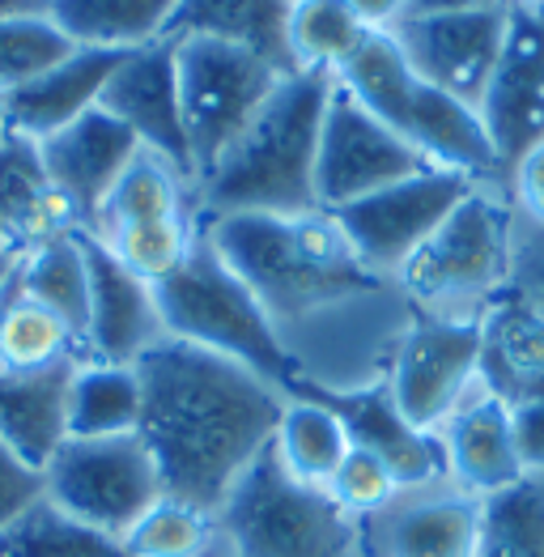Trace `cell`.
<instances>
[{
  "instance_id": "obj_1",
  "label": "cell",
  "mask_w": 544,
  "mask_h": 557,
  "mask_svg": "<svg viewBox=\"0 0 544 557\" xmlns=\"http://www.w3.org/2000/svg\"><path fill=\"white\" fill-rule=\"evenodd\" d=\"M205 231L264 302L298 374L294 392H362L387 383L417 311L400 281L374 273L354 251L327 209L302 218H213Z\"/></svg>"
},
{
  "instance_id": "obj_2",
  "label": "cell",
  "mask_w": 544,
  "mask_h": 557,
  "mask_svg": "<svg viewBox=\"0 0 544 557\" xmlns=\"http://www.w3.org/2000/svg\"><path fill=\"white\" fill-rule=\"evenodd\" d=\"M140 438L166 498L218 515L238 476L272 447L289 392L187 341H158L136 362Z\"/></svg>"
},
{
  "instance_id": "obj_3",
  "label": "cell",
  "mask_w": 544,
  "mask_h": 557,
  "mask_svg": "<svg viewBox=\"0 0 544 557\" xmlns=\"http://www.w3.org/2000/svg\"><path fill=\"white\" fill-rule=\"evenodd\" d=\"M336 90L327 73H289L251 128L226 149V158L196 184L200 222L264 213L302 218L316 213V158L323 115Z\"/></svg>"
},
{
  "instance_id": "obj_4",
  "label": "cell",
  "mask_w": 544,
  "mask_h": 557,
  "mask_svg": "<svg viewBox=\"0 0 544 557\" xmlns=\"http://www.w3.org/2000/svg\"><path fill=\"white\" fill-rule=\"evenodd\" d=\"M336 86L354 94L374 120L396 128L430 166L459 171L481 187L506 191V171L485 133L481 111L455 94L421 82L392 30H374L358 47V55L336 73Z\"/></svg>"
},
{
  "instance_id": "obj_5",
  "label": "cell",
  "mask_w": 544,
  "mask_h": 557,
  "mask_svg": "<svg viewBox=\"0 0 544 557\" xmlns=\"http://www.w3.org/2000/svg\"><path fill=\"white\" fill-rule=\"evenodd\" d=\"M396 281L417 315L481 324L510 294V196L498 187L468 191Z\"/></svg>"
},
{
  "instance_id": "obj_6",
  "label": "cell",
  "mask_w": 544,
  "mask_h": 557,
  "mask_svg": "<svg viewBox=\"0 0 544 557\" xmlns=\"http://www.w3.org/2000/svg\"><path fill=\"white\" fill-rule=\"evenodd\" d=\"M153 298H158L166 336L213 349L222 358H234L256 374H264L276 387L294 392L298 374H294V362L285 358L276 332H272L264 302L230 269L226 256L213 247L205 222H200L191 256L171 277L153 285Z\"/></svg>"
},
{
  "instance_id": "obj_7",
  "label": "cell",
  "mask_w": 544,
  "mask_h": 557,
  "mask_svg": "<svg viewBox=\"0 0 544 557\" xmlns=\"http://www.w3.org/2000/svg\"><path fill=\"white\" fill-rule=\"evenodd\" d=\"M218 557H358V523L264 451L218 507Z\"/></svg>"
},
{
  "instance_id": "obj_8",
  "label": "cell",
  "mask_w": 544,
  "mask_h": 557,
  "mask_svg": "<svg viewBox=\"0 0 544 557\" xmlns=\"http://www.w3.org/2000/svg\"><path fill=\"white\" fill-rule=\"evenodd\" d=\"M180 60L183 128L191 145L196 184L226 158V149L251 128V120L269 107L276 86L289 77L251 47L187 35L175 39Z\"/></svg>"
},
{
  "instance_id": "obj_9",
  "label": "cell",
  "mask_w": 544,
  "mask_h": 557,
  "mask_svg": "<svg viewBox=\"0 0 544 557\" xmlns=\"http://www.w3.org/2000/svg\"><path fill=\"white\" fill-rule=\"evenodd\" d=\"M47 498L94 532L124 541L140 515L166 498L158 465L140 434L64 438L44 468Z\"/></svg>"
},
{
  "instance_id": "obj_10",
  "label": "cell",
  "mask_w": 544,
  "mask_h": 557,
  "mask_svg": "<svg viewBox=\"0 0 544 557\" xmlns=\"http://www.w3.org/2000/svg\"><path fill=\"white\" fill-rule=\"evenodd\" d=\"M477 187H481L477 180H468L459 171L430 166L421 175H408L400 184L379 187L362 200L336 209L332 218L341 222V231L349 234L354 251L374 273L396 277L412 260V251L438 231L455 213V205Z\"/></svg>"
},
{
  "instance_id": "obj_11",
  "label": "cell",
  "mask_w": 544,
  "mask_h": 557,
  "mask_svg": "<svg viewBox=\"0 0 544 557\" xmlns=\"http://www.w3.org/2000/svg\"><path fill=\"white\" fill-rule=\"evenodd\" d=\"M421 171H430V162L396 128L374 120L354 94H345L341 86L332 90L316 158L319 209L336 213L370 191L400 184Z\"/></svg>"
},
{
  "instance_id": "obj_12",
  "label": "cell",
  "mask_w": 544,
  "mask_h": 557,
  "mask_svg": "<svg viewBox=\"0 0 544 557\" xmlns=\"http://www.w3.org/2000/svg\"><path fill=\"white\" fill-rule=\"evenodd\" d=\"M477 383H481V324L417 315L387 371V387L400 413L434 434Z\"/></svg>"
},
{
  "instance_id": "obj_13",
  "label": "cell",
  "mask_w": 544,
  "mask_h": 557,
  "mask_svg": "<svg viewBox=\"0 0 544 557\" xmlns=\"http://www.w3.org/2000/svg\"><path fill=\"white\" fill-rule=\"evenodd\" d=\"M358 523V557H472L481 498L452 476L400 485L387 507Z\"/></svg>"
},
{
  "instance_id": "obj_14",
  "label": "cell",
  "mask_w": 544,
  "mask_h": 557,
  "mask_svg": "<svg viewBox=\"0 0 544 557\" xmlns=\"http://www.w3.org/2000/svg\"><path fill=\"white\" fill-rule=\"evenodd\" d=\"M506 13L510 4L477 9V13H421V17L392 22L387 30L396 35L405 60L421 82L455 94L481 111V98L506 39Z\"/></svg>"
},
{
  "instance_id": "obj_15",
  "label": "cell",
  "mask_w": 544,
  "mask_h": 557,
  "mask_svg": "<svg viewBox=\"0 0 544 557\" xmlns=\"http://www.w3.org/2000/svg\"><path fill=\"white\" fill-rule=\"evenodd\" d=\"M481 120L510 180V166L544 140V9L536 4L510 0L502 55L481 98Z\"/></svg>"
},
{
  "instance_id": "obj_16",
  "label": "cell",
  "mask_w": 544,
  "mask_h": 557,
  "mask_svg": "<svg viewBox=\"0 0 544 557\" xmlns=\"http://www.w3.org/2000/svg\"><path fill=\"white\" fill-rule=\"evenodd\" d=\"M98 107L111 111L120 124H128L145 149L162 153L171 166H180L183 175L196 184L191 145H187V128H183L175 39H158V44L128 51L120 60V69L111 73Z\"/></svg>"
},
{
  "instance_id": "obj_17",
  "label": "cell",
  "mask_w": 544,
  "mask_h": 557,
  "mask_svg": "<svg viewBox=\"0 0 544 557\" xmlns=\"http://www.w3.org/2000/svg\"><path fill=\"white\" fill-rule=\"evenodd\" d=\"M86 264H90V327H86V362L136 367L158 341H166V324L153 298V285L128 273L90 231H77Z\"/></svg>"
},
{
  "instance_id": "obj_18",
  "label": "cell",
  "mask_w": 544,
  "mask_h": 557,
  "mask_svg": "<svg viewBox=\"0 0 544 557\" xmlns=\"http://www.w3.org/2000/svg\"><path fill=\"white\" fill-rule=\"evenodd\" d=\"M140 149L145 145L136 140L133 128L120 124L102 107H94L82 120H73L69 128L39 140L47 175H51L55 191L69 200V209H73L82 231L94 226L102 200L111 196V187L120 184V175L133 166V158Z\"/></svg>"
},
{
  "instance_id": "obj_19",
  "label": "cell",
  "mask_w": 544,
  "mask_h": 557,
  "mask_svg": "<svg viewBox=\"0 0 544 557\" xmlns=\"http://www.w3.org/2000/svg\"><path fill=\"white\" fill-rule=\"evenodd\" d=\"M434 434L443 443L447 476L477 498L502 494V490H510L515 481L528 476L519 443H515V418L481 383L455 405V413Z\"/></svg>"
},
{
  "instance_id": "obj_20",
  "label": "cell",
  "mask_w": 544,
  "mask_h": 557,
  "mask_svg": "<svg viewBox=\"0 0 544 557\" xmlns=\"http://www.w3.org/2000/svg\"><path fill=\"white\" fill-rule=\"evenodd\" d=\"M124 55H128V51L77 47L73 55H64L60 64H51L35 82L0 94L9 133L30 137V140H47L51 133L69 128L73 120H82L86 111L98 107V98H102L111 73L120 69Z\"/></svg>"
},
{
  "instance_id": "obj_21",
  "label": "cell",
  "mask_w": 544,
  "mask_h": 557,
  "mask_svg": "<svg viewBox=\"0 0 544 557\" xmlns=\"http://www.w3.org/2000/svg\"><path fill=\"white\" fill-rule=\"evenodd\" d=\"M311 396L327 400L341 413V421L349 425V438L366 451H374L383 465L396 472L400 485H425V481L447 476L438 434L412 425L400 413V405H396L387 383H374V387H362V392H311Z\"/></svg>"
},
{
  "instance_id": "obj_22",
  "label": "cell",
  "mask_w": 544,
  "mask_h": 557,
  "mask_svg": "<svg viewBox=\"0 0 544 557\" xmlns=\"http://www.w3.org/2000/svg\"><path fill=\"white\" fill-rule=\"evenodd\" d=\"M69 231L82 226L47 175L39 140L9 133L0 140V251L26 256L39 243Z\"/></svg>"
},
{
  "instance_id": "obj_23",
  "label": "cell",
  "mask_w": 544,
  "mask_h": 557,
  "mask_svg": "<svg viewBox=\"0 0 544 557\" xmlns=\"http://www.w3.org/2000/svg\"><path fill=\"white\" fill-rule=\"evenodd\" d=\"M77 358L47 371H0V438L35 468H47L69 438V387Z\"/></svg>"
},
{
  "instance_id": "obj_24",
  "label": "cell",
  "mask_w": 544,
  "mask_h": 557,
  "mask_svg": "<svg viewBox=\"0 0 544 557\" xmlns=\"http://www.w3.org/2000/svg\"><path fill=\"white\" fill-rule=\"evenodd\" d=\"M481 387L506 409L544 400V315L510 294L481 320Z\"/></svg>"
},
{
  "instance_id": "obj_25",
  "label": "cell",
  "mask_w": 544,
  "mask_h": 557,
  "mask_svg": "<svg viewBox=\"0 0 544 557\" xmlns=\"http://www.w3.org/2000/svg\"><path fill=\"white\" fill-rule=\"evenodd\" d=\"M285 22H289V0H180L166 39H187V35L226 39L260 51L281 73H298L285 44Z\"/></svg>"
},
{
  "instance_id": "obj_26",
  "label": "cell",
  "mask_w": 544,
  "mask_h": 557,
  "mask_svg": "<svg viewBox=\"0 0 544 557\" xmlns=\"http://www.w3.org/2000/svg\"><path fill=\"white\" fill-rule=\"evenodd\" d=\"M180 0H47V17L73 47L136 51L171 35Z\"/></svg>"
},
{
  "instance_id": "obj_27",
  "label": "cell",
  "mask_w": 544,
  "mask_h": 557,
  "mask_svg": "<svg viewBox=\"0 0 544 557\" xmlns=\"http://www.w3.org/2000/svg\"><path fill=\"white\" fill-rule=\"evenodd\" d=\"M166 218H200L196 209V184L171 166L162 153L140 149L133 166L120 175L111 196L102 200L90 234H111L120 226H140V222H166Z\"/></svg>"
},
{
  "instance_id": "obj_28",
  "label": "cell",
  "mask_w": 544,
  "mask_h": 557,
  "mask_svg": "<svg viewBox=\"0 0 544 557\" xmlns=\"http://www.w3.org/2000/svg\"><path fill=\"white\" fill-rule=\"evenodd\" d=\"M349 447H354L349 425L327 400H319L311 392H298L285 400V413L272 434V451L298 481L327 490L341 460L349 456Z\"/></svg>"
},
{
  "instance_id": "obj_29",
  "label": "cell",
  "mask_w": 544,
  "mask_h": 557,
  "mask_svg": "<svg viewBox=\"0 0 544 557\" xmlns=\"http://www.w3.org/2000/svg\"><path fill=\"white\" fill-rule=\"evenodd\" d=\"M379 26L349 0H289L285 44L298 73L336 77Z\"/></svg>"
},
{
  "instance_id": "obj_30",
  "label": "cell",
  "mask_w": 544,
  "mask_h": 557,
  "mask_svg": "<svg viewBox=\"0 0 544 557\" xmlns=\"http://www.w3.org/2000/svg\"><path fill=\"white\" fill-rule=\"evenodd\" d=\"M22 294L47 307L73 327L86 354V327H90V264L82 251L77 231L55 234L22 256Z\"/></svg>"
},
{
  "instance_id": "obj_31",
  "label": "cell",
  "mask_w": 544,
  "mask_h": 557,
  "mask_svg": "<svg viewBox=\"0 0 544 557\" xmlns=\"http://www.w3.org/2000/svg\"><path fill=\"white\" fill-rule=\"evenodd\" d=\"M140 430L136 367L82 362L69 387V438H111Z\"/></svg>"
},
{
  "instance_id": "obj_32",
  "label": "cell",
  "mask_w": 544,
  "mask_h": 557,
  "mask_svg": "<svg viewBox=\"0 0 544 557\" xmlns=\"http://www.w3.org/2000/svg\"><path fill=\"white\" fill-rule=\"evenodd\" d=\"M69 358L86 362L82 341L73 336V327L60 315H51L47 307L22 294V269H17V285L0 311V371H47V367L69 362Z\"/></svg>"
},
{
  "instance_id": "obj_33",
  "label": "cell",
  "mask_w": 544,
  "mask_h": 557,
  "mask_svg": "<svg viewBox=\"0 0 544 557\" xmlns=\"http://www.w3.org/2000/svg\"><path fill=\"white\" fill-rule=\"evenodd\" d=\"M0 557H128L115 536L94 532L90 523L39 498L9 528H0Z\"/></svg>"
},
{
  "instance_id": "obj_34",
  "label": "cell",
  "mask_w": 544,
  "mask_h": 557,
  "mask_svg": "<svg viewBox=\"0 0 544 557\" xmlns=\"http://www.w3.org/2000/svg\"><path fill=\"white\" fill-rule=\"evenodd\" d=\"M472 557H544V476H523L481 498Z\"/></svg>"
},
{
  "instance_id": "obj_35",
  "label": "cell",
  "mask_w": 544,
  "mask_h": 557,
  "mask_svg": "<svg viewBox=\"0 0 544 557\" xmlns=\"http://www.w3.org/2000/svg\"><path fill=\"white\" fill-rule=\"evenodd\" d=\"M128 557H218V519L180 498H162L120 541Z\"/></svg>"
},
{
  "instance_id": "obj_36",
  "label": "cell",
  "mask_w": 544,
  "mask_h": 557,
  "mask_svg": "<svg viewBox=\"0 0 544 557\" xmlns=\"http://www.w3.org/2000/svg\"><path fill=\"white\" fill-rule=\"evenodd\" d=\"M200 234V218H166V222H140V226H120L111 234H94L128 273L158 285L166 281L183 260L191 256Z\"/></svg>"
},
{
  "instance_id": "obj_37",
  "label": "cell",
  "mask_w": 544,
  "mask_h": 557,
  "mask_svg": "<svg viewBox=\"0 0 544 557\" xmlns=\"http://www.w3.org/2000/svg\"><path fill=\"white\" fill-rule=\"evenodd\" d=\"M73 39L51 17H9L0 22V94L35 82L51 64L73 55Z\"/></svg>"
},
{
  "instance_id": "obj_38",
  "label": "cell",
  "mask_w": 544,
  "mask_h": 557,
  "mask_svg": "<svg viewBox=\"0 0 544 557\" xmlns=\"http://www.w3.org/2000/svg\"><path fill=\"white\" fill-rule=\"evenodd\" d=\"M396 490H400L396 472L383 465L374 451L358 447V443L349 447V456L341 460L336 476L327 481L332 503L349 515V519H366V515H374L379 507H387L396 498Z\"/></svg>"
},
{
  "instance_id": "obj_39",
  "label": "cell",
  "mask_w": 544,
  "mask_h": 557,
  "mask_svg": "<svg viewBox=\"0 0 544 557\" xmlns=\"http://www.w3.org/2000/svg\"><path fill=\"white\" fill-rule=\"evenodd\" d=\"M510 298L544 315V226L510 205Z\"/></svg>"
},
{
  "instance_id": "obj_40",
  "label": "cell",
  "mask_w": 544,
  "mask_h": 557,
  "mask_svg": "<svg viewBox=\"0 0 544 557\" xmlns=\"http://www.w3.org/2000/svg\"><path fill=\"white\" fill-rule=\"evenodd\" d=\"M39 498H47L44 468L26 465L4 438H0V528H9L22 511H30Z\"/></svg>"
},
{
  "instance_id": "obj_41",
  "label": "cell",
  "mask_w": 544,
  "mask_h": 557,
  "mask_svg": "<svg viewBox=\"0 0 544 557\" xmlns=\"http://www.w3.org/2000/svg\"><path fill=\"white\" fill-rule=\"evenodd\" d=\"M506 196H510L515 213H523V218H532V222L544 226V140L532 145V149L510 166Z\"/></svg>"
},
{
  "instance_id": "obj_42",
  "label": "cell",
  "mask_w": 544,
  "mask_h": 557,
  "mask_svg": "<svg viewBox=\"0 0 544 557\" xmlns=\"http://www.w3.org/2000/svg\"><path fill=\"white\" fill-rule=\"evenodd\" d=\"M510 418H515V443H519L528 476H544V400L510 409Z\"/></svg>"
},
{
  "instance_id": "obj_43",
  "label": "cell",
  "mask_w": 544,
  "mask_h": 557,
  "mask_svg": "<svg viewBox=\"0 0 544 557\" xmlns=\"http://www.w3.org/2000/svg\"><path fill=\"white\" fill-rule=\"evenodd\" d=\"M510 0H408L405 17H421V13H477V9H502Z\"/></svg>"
},
{
  "instance_id": "obj_44",
  "label": "cell",
  "mask_w": 544,
  "mask_h": 557,
  "mask_svg": "<svg viewBox=\"0 0 544 557\" xmlns=\"http://www.w3.org/2000/svg\"><path fill=\"white\" fill-rule=\"evenodd\" d=\"M349 4H358L379 30H387L392 22H400L408 9V0H349Z\"/></svg>"
},
{
  "instance_id": "obj_45",
  "label": "cell",
  "mask_w": 544,
  "mask_h": 557,
  "mask_svg": "<svg viewBox=\"0 0 544 557\" xmlns=\"http://www.w3.org/2000/svg\"><path fill=\"white\" fill-rule=\"evenodd\" d=\"M47 0H0V22L9 17H44Z\"/></svg>"
},
{
  "instance_id": "obj_46",
  "label": "cell",
  "mask_w": 544,
  "mask_h": 557,
  "mask_svg": "<svg viewBox=\"0 0 544 557\" xmlns=\"http://www.w3.org/2000/svg\"><path fill=\"white\" fill-rule=\"evenodd\" d=\"M17 264H22V256H13V251H0V289H4L9 281H13Z\"/></svg>"
},
{
  "instance_id": "obj_47",
  "label": "cell",
  "mask_w": 544,
  "mask_h": 557,
  "mask_svg": "<svg viewBox=\"0 0 544 557\" xmlns=\"http://www.w3.org/2000/svg\"><path fill=\"white\" fill-rule=\"evenodd\" d=\"M9 137V124H4V107H0V140Z\"/></svg>"
},
{
  "instance_id": "obj_48",
  "label": "cell",
  "mask_w": 544,
  "mask_h": 557,
  "mask_svg": "<svg viewBox=\"0 0 544 557\" xmlns=\"http://www.w3.org/2000/svg\"><path fill=\"white\" fill-rule=\"evenodd\" d=\"M523 4H536V9H544V0H523Z\"/></svg>"
}]
</instances>
